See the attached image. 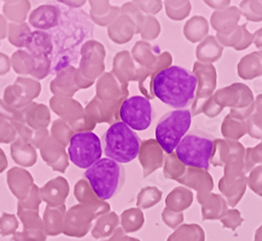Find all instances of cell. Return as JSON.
<instances>
[{"label":"cell","instance_id":"6da1fadb","mask_svg":"<svg viewBox=\"0 0 262 241\" xmlns=\"http://www.w3.org/2000/svg\"><path fill=\"white\" fill-rule=\"evenodd\" d=\"M198 79L188 70L170 67L160 71L152 81V89L163 103L177 109L189 106L195 97Z\"/></svg>","mask_w":262,"mask_h":241},{"label":"cell","instance_id":"8992f818","mask_svg":"<svg viewBox=\"0 0 262 241\" xmlns=\"http://www.w3.org/2000/svg\"><path fill=\"white\" fill-rule=\"evenodd\" d=\"M102 144L92 131L75 134L70 141L69 155L72 163L81 169H89L102 157Z\"/></svg>","mask_w":262,"mask_h":241},{"label":"cell","instance_id":"277c9868","mask_svg":"<svg viewBox=\"0 0 262 241\" xmlns=\"http://www.w3.org/2000/svg\"><path fill=\"white\" fill-rule=\"evenodd\" d=\"M213 148V137L202 131H194L183 138L176 151L179 160L184 165L207 170L210 168Z\"/></svg>","mask_w":262,"mask_h":241},{"label":"cell","instance_id":"3957f363","mask_svg":"<svg viewBox=\"0 0 262 241\" xmlns=\"http://www.w3.org/2000/svg\"><path fill=\"white\" fill-rule=\"evenodd\" d=\"M104 153L107 159L127 164L137 159L141 149L140 137L123 122L113 124L103 137Z\"/></svg>","mask_w":262,"mask_h":241},{"label":"cell","instance_id":"52a82bcc","mask_svg":"<svg viewBox=\"0 0 262 241\" xmlns=\"http://www.w3.org/2000/svg\"><path fill=\"white\" fill-rule=\"evenodd\" d=\"M122 122L131 129L143 131L149 128L152 122V107L146 98L136 96L125 100L120 109Z\"/></svg>","mask_w":262,"mask_h":241},{"label":"cell","instance_id":"5b68a950","mask_svg":"<svg viewBox=\"0 0 262 241\" xmlns=\"http://www.w3.org/2000/svg\"><path fill=\"white\" fill-rule=\"evenodd\" d=\"M192 116L188 109H177L166 114L158 123L156 139L163 150L172 153L187 135Z\"/></svg>","mask_w":262,"mask_h":241},{"label":"cell","instance_id":"7a4b0ae2","mask_svg":"<svg viewBox=\"0 0 262 241\" xmlns=\"http://www.w3.org/2000/svg\"><path fill=\"white\" fill-rule=\"evenodd\" d=\"M93 191L102 201L116 197L122 190L126 172L122 165L111 160L101 159L84 173Z\"/></svg>","mask_w":262,"mask_h":241}]
</instances>
